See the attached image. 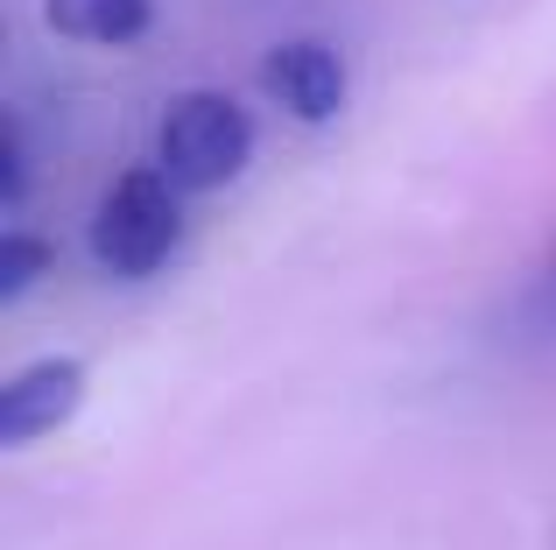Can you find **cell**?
Masks as SVG:
<instances>
[{"label":"cell","mask_w":556,"mask_h":550,"mask_svg":"<svg viewBox=\"0 0 556 550\" xmlns=\"http://www.w3.org/2000/svg\"><path fill=\"white\" fill-rule=\"evenodd\" d=\"M42 22L71 42H99V50H127L149 36L155 0H42Z\"/></svg>","instance_id":"obj_5"},{"label":"cell","mask_w":556,"mask_h":550,"mask_svg":"<svg viewBox=\"0 0 556 550\" xmlns=\"http://www.w3.org/2000/svg\"><path fill=\"white\" fill-rule=\"evenodd\" d=\"M22 198H28V141H22V121H0V205L8 212H22Z\"/></svg>","instance_id":"obj_7"},{"label":"cell","mask_w":556,"mask_h":550,"mask_svg":"<svg viewBox=\"0 0 556 550\" xmlns=\"http://www.w3.org/2000/svg\"><path fill=\"white\" fill-rule=\"evenodd\" d=\"M50 268H56V248L42 234H28V226H8V234H0V297L8 303H22Z\"/></svg>","instance_id":"obj_6"},{"label":"cell","mask_w":556,"mask_h":550,"mask_svg":"<svg viewBox=\"0 0 556 550\" xmlns=\"http://www.w3.org/2000/svg\"><path fill=\"white\" fill-rule=\"evenodd\" d=\"M85 360L50 353V360H28L0 382V445H36L50 430H64L85 402Z\"/></svg>","instance_id":"obj_4"},{"label":"cell","mask_w":556,"mask_h":550,"mask_svg":"<svg viewBox=\"0 0 556 550\" xmlns=\"http://www.w3.org/2000/svg\"><path fill=\"white\" fill-rule=\"evenodd\" d=\"M261 92H268L289 121L325 127V121L345 113L353 78H345V57L331 50L325 36H289V42H275V50L261 57Z\"/></svg>","instance_id":"obj_3"},{"label":"cell","mask_w":556,"mask_h":550,"mask_svg":"<svg viewBox=\"0 0 556 550\" xmlns=\"http://www.w3.org/2000/svg\"><path fill=\"white\" fill-rule=\"evenodd\" d=\"M184 240V191L163 177V170H127V177L106 184L92 212V262L121 283H141L177 254Z\"/></svg>","instance_id":"obj_2"},{"label":"cell","mask_w":556,"mask_h":550,"mask_svg":"<svg viewBox=\"0 0 556 550\" xmlns=\"http://www.w3.org/2000/svg\"><path fill=\"white\" fill-rule=\"evenodd\" d=\"M254 163V121L232 92H177L155 127V170H163L177 191H226L240 170Z\"/></svg>","instance_id":"obj_1"},{"label":"cell","mask_w":556,"mask_h":550,"mask_svg":"<svg viewBox=\"0 0 556 550\" xmlns=\"http://www.w3.org/2000/svg\"><path fill=\"white\" fill-rule=\"evenodd\" d=\"M535 303H543V317H556V240L543 254V275H535Z\"/></svg>","instance_id":"obj_8"}]
</instances>
